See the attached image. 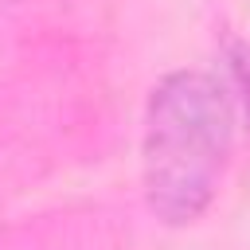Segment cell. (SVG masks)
Returning <instances> with one entry per match:
<instances>
[{
  "label": "cell",
  "instance_id": "cell-1",
  "mask_svg": "<svg viewBox=\"0 0 250 250\" xmlns=\"http://www.w3.org/2000/svg\"><path fill=\"white\" fill-rule=\"evenodd\" d=\"M230 152L223 86L195 70L168 74L145 117V191L164 223H191L215 195Z\"/></svg>",
  "mask_w": 250,
  "mask_h": 250
},
{
  "label": "cell",
  "instance_id": "cell-2",
  "mask_svg": "<svg viewBox=\"0 0 250 250\" xmlns=\"http://www.w3.org/2000/svg\"><path fill=\"white\" fill-rule=\"evenodd\" d=\"M230 74L238 82V94H242L246 117H250V43H234L230 47Z\"/></svg>",
  "mask_w": 250,
  "mask_h": 250
}]
</instances>
